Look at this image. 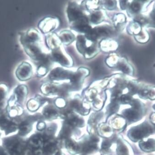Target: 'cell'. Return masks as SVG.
<instances>
[{
	"mask_svg": "<svg viewBox=\"0 0 155 155\" xmlns=\"http://www.w3.org/2000/svg\"><path fill=\"white\" fill-rule=\"evenodd\" d=\"M55 126L47 125L45 130L32 134L26 139L25 155H53L58 148L55 138Z\"/></svg>",
	"mask_w": 155,
	"mask_h": 155,
	"instance_id": "6da1fadb",
	"label": "cell"
},
{
	"mask_svg": "<svg viewBox=\"0 0 155 155\" xmlns=\"http://www.w3.org/2000/svg\"><path fill=\"white\" fill-rule=\"evenodd\" d=\"M26 140L17 134L2 138L0 155H25Z\"/></svg>",
	"mask_w": 155,
	"mask_h": 155,
	"instance_id": "7a4b0ae2",
	"label": "cell"
},
{
	"mask_svg": "<svg viewBox=\"0 0 155 155\" xmlns=\"http://www.w3.org/2000/svg\"><path fill=\"white\" fill-rule=\"evenodd\" d=\"M41 120H44L41 113H35L30 114L25 110L20 118L18 122V136L25 138L32 131L34 124Z\"/></svg>",
	"mask_w": 155,
	"mask_h": 155,
	"instance_id": "3957f363",
	"label": "cell"
},
{
	"mask_svg": "<svg viewBox=\"0 0 155 155\" xmlns=\"http://www.w3.org/2000/svg\"><path fill=\"white\" fill-rule=\"evenodd\" d=\"M19 120L11 118L6 113L5 109L0 112V130L5 135L14 133L18 131Z\"/></svg>",
	"mask_w": 155,
	"mask_h": 155,
	"instance_id": "277c9868",
	"label": "cell"
},
{
	"mask_svg": "<svg viewBox=\"0 0 155 155\" xmlns=\"http://www.w3.org/2000/svg\"><path fill=\"white\" fill-rule=\"evenodd\" d=\"M27 95L28 89L27 87L24 85L18 86L15 89L13 95L7 102V105H19L24 107Z\"/></svg>",
	"mask_w": 155,
	"mask_h": 155,
	"instance_id": "5b68a950",
	"label": "cell"
},
{
	"mask_svg": "<svg viewBox=\"0 0 155 155\" xmlns=\"http://www.w3.org/2000/svg\"><path fill=\"white\" fill-rule=\"evenodd\" d=\"M48 102L47 99L40 95H37L34 98L30 99L26 104V107L29 112L35 113Z\"/></svg>",
	"mask_w": 155,
	"mask_h": 155,
	"instance_id": "8992f818",
	"label": "cell"
},
{
	"mask_svg": "<svg viewBox=\"0 0 155 155\" xmlns=\"http://www.w3.org/2000/svg\"><path fill=\"white\" fill-rule=\"evenodd\" d=\"M16 76L20 80L24 81L31 78L32 75V68L28 63L21 64L16 70Z\"/></svg>",
	"mask_w": 155,
	"mask_h": 155,
	"instance_id": "52a82bcc",
	"label": "cell"
},
{
	"mask_svg": "<svg viewBox=\"0 0 155 155\" xmlns=\"http://www.w3.org/2000/svg\"><path fill=\"white\" fill-rule=\"evenodd\" d=\"M41 37L36 30L31 29L21 38V41L24 45L29 43H38L40 41Z\"/></svg>",
	"mask_w": 155,
	"mask_h": 155,
	"instance_id": "ba28073f",
	"label": "cell"
},
{
	"mask_svg": "<svg viewBox=\"0 0 155 155\" xmlns=\"http://www.w3.org/2000/svg\"><path fill=\"white\" fill-rule=\"evenodd\" d=\"M44 121H51L55 119L58 117L57 110L53 105L47 104L43 107L41 113Z\"/></svg>",
	"mask_w": 155,
	"mask_h": 155,
	"instance_id": "9c48e42d",
	"label": "cell"
},
{
	"mask_svg": "<svg viewBox=\"0 0 155 155\" xmlns=\"http://www.w3.org/2000/svg\"><path fill=\"white\" fill-rule=\"evenodd\" d=\"M8 89L5 85H0V112L4 109L7 105L6 99Z\"/></svg>",
	"mask_w": 155,
	"mask_h": 155,
	"instance_id": "30bf717a",
	"label": "cell"
},
{
	"mask_svg": "<svg viewBox=\"0 0 155 155\" xmlns=\"http://www.w3.org/2000/svg\"><path fill=\"white\" fill-rule=\"evenodd\" d=\"M69 18L71 20L76 19L81 16V13L74 9L70 8L68 10Z\"/></svg>",
	"mask_w": 155,
	"mask_h": 155,
	"instance_id": "8fae6325",
	"label": "cell"
},
{
	"mask_svg": "<svg viewBox=\"0 0 155 155\" xmlns=\"http://www.w3.org/2000/svg\"><path fill=\"white\" fill-rule=\"evenodd\" d=\"M53 56L54 59L57 61L62 64H66V59L61 54L58 52H54L53 53Z\"/></svg>",
	"mask_w": 155,
	"mask_h": 155,
	"instance_id": "7c38bea8",
	"label": "cell"
},
{
	"mask_svg": "<svg viewBox=\"0 0 155 155\" xmlns=\"http://www.w3.org/2000/svg\"><path fill=\"white\" fill-rule=\"evenodd\" d=\"M47 125L46 123L44 122V120H41L37 122V125H36V129L37 131L38 132H42L45 130L47 127Z\"/></svg>",
	"mask_w": 155,
	"mask_h": 155,
	"instance_id": "4fadbf2b",
	"label": "cell"
},
{
	"mask_svg": "<svg viewBox=\"0 0 155 155\" xmlns=\"http://www.w3.org/2000/svg\"><path fill=\"white\" fill-rule=\"evenodd\" d=\"M100 18H101V15H100V13H95V14H93L91 16V20L94 23H96L99 21Z\"/></svg>",
	"mask_w": 155,
	"mask_h": 155,
	"instance_id": "5bb4252c",
	"label": "cell"
},
{
	"mask_svg": "<svg viewBox=\"0 0 155 155\" xmlns=\"http://www.w3.org/2000/svg\"><path fill=\"white\" fill-rule=\"evenodd\" d=\"M131 8L134 11L137 12L140 10V6L139 3L136 2H134L131 5Z\"/></svg>",
	"mask_w": 155,
	"mask_h": 155,
	"instance_id": "9a60e30c",
	"label": "cell"
},
{
	"mask_svg": "<svg viewBox=\"0 0 155 155\" xmlns=\"http://www.w3.org/2000/svg\"><path fill=\"white\" fill-rule=\"evenodd\" d=\"M62 40L64 41H68L69 40H71V35L68 34H63L61 37Z\"/></svg>",
	"mask_w": 155,
	"mask_h": 155,
	"instance_id": "2e32d148",
	"label": "cell"
},
{
	"mask_svg": "<svg viewBox=\"0 0 155 155\" xmlns=\"http://www.w3.org/2000/svg\"><path fill=\"white\" fill-rule=\"evenodd\" d=\"M122 100H123V101H124L127 102V101H129V98L127 97V96H124L122 98Z\"/></svg>",
	"mask_w": 155,
	"mask_h": 155,
	"instance_id": "e0dca14e",
	"label": "cell"
},
{
	"mask_svg": "<svg viewBox=\"0 0 155 155\" xmlns=\"http://www.w3.org/2000/svg\"><path fill=\"white\" fill-rule=\"evenodd\" d=\"M55 155H61V154L59 151H58V152H56Z\"/></svg>",
	"mask_w": 155,
	"mask_h": 155,
	"instance_id": "ac0fdd59",
	"label": "cell"
},
{
	"mask_svg": "<svg viewBox=\"0 0 155 155\" xmlns=\"http://www.w3.org/2000/svg\"><path fill=\"white\" fill-rule=\"evenodd\" d=\"M1 133L0 132V137H1Z\"/></svg>",
	"mask_w": 155,
	"mask_h": 155,
	"instance_id": "d6986e66",
	"label": "cell"
}]
</instances>
